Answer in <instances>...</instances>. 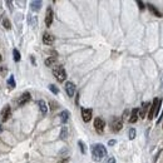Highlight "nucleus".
Segmentation results:
<instances>
[{"label":"nucleus","mask_w":163,"mask_h":163,"mask_svg":"<svg viewBox=\"0 0 163 163\" xmlns=\"http://www.w3.org/2000/svg\"><path fill=\"white\" fill-rule=\"evenodd\" d=\"M107 156V149L103 144L100 143H97V144H93L92 146V157L95 162H99L104 158Z\"/></svg>","instance_id":"1"},{"label":"nucleus","mask_w":163,"mask_h":163,"mask_svg":"<svg viewBox=\"0 0 163 163\" xmlns=\"http://www.w3.org/2000/svg\"><path fill=\"white\" fill-rule=\"evenodd\" d=\"M162 105V99L161 98H154L153 99V103L150 104L149 107V111H148V114H147V118L150 120V119H153L154 117L158 116V113H159V108Z\"/></svg>","instance_id":"2"},{"label":"nucleus","mask_w":163,"mask_h":163,"mask_svg":"<svg viewBox=\"0 0 163 163\" xmlns=\"http://www.w3.org/2000/svg\"><path fill=\"white\" fill-rule=\"evenodd\" d=\"M53 74L57 78V80L59 83H62V82H64L65 79H67V72H65L63 65H57V67H54L53 68Z\"/></svg>","instance_id":"3"},{"label":"nucleus","mask_w":163,"mask_h":163,"mask_svg":"<svg viewBox=\"0 0 163 163\" xmlns=\"http://www.w3.org/2000/svg\"><path fill=\"white\" fill-rule=\"evenodd\" d=\"M104 127H105L104 119H103V118H100V117H97L95 120H94V128H95V131L98 132V133H103Z\"/></svg>","instance_id":"4"},{"label":"nucleus","mask_w":163,"mask_h":163,"mask_svg":"<svg viewBox=\"0 0 163 163\" xmlns=\"http://www.w3.org/2000/svg\"><path fill=\"white\" fill-rule=\"evenodd\" d=\"M32 99V95H30V93L29 92H24L19 98L16 99V104L19 105V107H21V105H24L25 103H28V102Z\"/></svg>","instance_id":"5"},{"label":"nucleus","mask_w":163,"mask_h":163,"mask_svg":"<svg viewBox=\"0 0 163 163\" xmlns=\"http://www.w3.org/2000/svg\"><path fill=\"white\" fill-rule=\"evenodd\" d=\"M111 127H112V131L113 132H119L120 129L123 128V122H122V119H119V118H113L112 119V122H111Z\"/></svg>","instance_id":"6"},{"label":"nucleus","mask_w":163,"mask_h":163,"mask_svg":"<svg viewBox=\"0 0 163 163\" xmlns=\"http://www.w3.org/2000/svg\"><path fill=\"white\" fill-rule=\"evenodd\" d=\"M0 117H1V120H3V122H7V120L11 117V108H10L9 104L5 105V107L3 108L1 113H0Z\"/></svg>","instance_id":"7"},{"label":"nucleus","mask_w":163,"mask_h":163,"mask_svg":"<svg viewBox=\"0 0 163 163\" xmlns=\"http://www.w3.org/2000/svg\"><path fill=\"white\" fill-rule=\"evenodd\" d=\"M92 114H93L92 109H89V108H82V118L86 123H88L92 119Z\"/></svg>","instance_id":"8"},{"label":"nucleus","mask_w":163,"mask_h":163,"mask_svg":"<svg viewBox=\"0 0 163 163\" xmlns=\"http://www.w3.org/2000/svg\"><path fill=\"white\" fill-rule=\"evenodd\" d=\"M65 92H67L68 97H73L75 93V84L72 82H67L65 83Z\"/></svg>","instance_id":"9"},{"label":"nucleus","mask_w":163,"mask_h":163,"mask_svg":"<svg viewBox=\"0 0 163 163\" xmlns=\"http://www.w3.org/2000/svg\"><path fill=\"white\" fill-rule=\"evenodd\" d=\"M149 107H150V103H149V102H144V103H142L141 111L138 112V113H139V116H138V117H141V118H146L147 112H148V109H149Z\"/></svg>","instance_id":"10"},{"label":"nucleus","mask_w":163,"mask_h":163,"mask_svg":"<svg viewBox=\"0 0 163 163\" xmlns=\"http://www.w3.org/2000/svg\"><path fill=\"white\" fill-rule=\"evenodd\" d=\"M53 9L52 8H48L46 9V15H45V25L46 27H50L52 25V23H53Z\"/></svg>","instance_id":"11"},{"label":"nucleus","mask_w":163,"mask_h":163,"mask_svg":"<svg viewBox=\"0 0 163 163\" xmlns=\"http://www.w3.org/2000/svg\"><path fill=\"white\" fill-rule=\"evenodd\" d=\"M43 43L45 45H52L54 43V37H53L52 34H49V33H44V35H43Z\"/></svg>","instance_id":"12"},{"label":"nucleus","mask_w":163,"mask_h":163,"mask_svg":"<svg viewBox=\"0 0 163 163\" xmlns=\"http://www.w3.org/2000/svg\"><path fill=\"white\" fill-rule=\"evenodd\" d=\"M138 112H139V109L138 108H133L132 109V113H131V117H129V123H136L138 120Z\"/></svg>","instance_id":"13"},{"label":"nucleus","mask_w":163,"mask_h":163,"mask_svg":"<svg viewBox=\"0 0 163 163\" xmlns=\"http://www.w3.org/2000/svg\"><path fill=\"white\" fill-rule=\"evenodd\" d=\"M59 117H60V122H62L63 124H65L69 120V117H70V113L69 111H63L62 113L59 114Z\"/></svg>","instance_id":"14"},{"label":"nucleus","mask_w":163,"mask_h":163,"mask_svg":"<svg viewBox=\"0 0 163 163\" xmlns=\"http://www.w3.org/2000/svg\"><path fill=\"white\" fill-rule=\"evenodd\" d=\"M147 7H148V9L150 10V13H152V14H153L154 16H157V18H161V16H162V14L159 13V10H158V9H157V8L154 7V5H153V4H148V5H147Z\"/></svg>","instance_id":"15"},{"label":"nucleus","mask_w":163,"mask_h":163,"mask_svg":"<svg viewBox=\"0 0 163 163\" xmlns=\"http://www.w3.org/2000/svg\"><path fill=\"white\" fill-rule=\"evenodd\" d=\"M38 105L40 108L41 114H46V112H48V104L45 103V102L44 100H38Z\"/></svg>","instance_id":"16"},{"label":"nucleus","mask_w":163,"mask_h":163,"mask_svg":"<svg viewBox=\"0 0 163 163\" xmlns=\"http://www.w3.org/2000/svg\"><path fill=\"white\" fill-rule=\"evenodd\" d=\"M60 139H67V137H68V128L67 127H62V131H60Z\"/></svg>","instance_id":"17"},{"label":"nucleus","mask_w":163,"mask_h":163,"mask_svg":"<svg viewBox=\"0 0 163 163\" xmlns=\"http://www.w3.org/2000/svg\"><path fill=\"white\" fill-rule=\"evenodd\" d=\"M32 10H34V11H38V10H40V8H41V1H32Z\"/></svg>","instance_id":"18"},{"label":"nucleus","mask_w":163,"mask_h":163,"mask_svg":"<svg viewBox=\"0 0 163 163\" xmlns=\"http://www.w3.org/2000/svg\"><path fill=\"white\" fill-rule=\"evenodd\" d=\"M55 62H57V57H50V58L45 59V65H46V67H52Z\"/></svg>","instance_id":"19"},{"label":"nucleus","mask_w":163,"mask_h":163,"mask_svg":"<svg viewBox=\"0 0 163 163\" xmlns=\"http://www.w3.org/2000/svg\"><path fill=\"white\" fill-rule=\"evenodd\" d=\"M7 84L9 86V88H15V79H14V75H10L7 80Z\"/></svg>","instance_id":"20"},{"label":"nucleus","mask_w":163,"mask_h":163,"mask_svg":"<svg viewBox=\"0 0 163 163\" xmlns=\"http://www.w3.org/2000/svg\"><path fill=\"white\" fill-rule=\"evenodd\" d=\"M20 53L18 49H14L13 50V59H14V62H20Z\"/></svg>","instance_id":"21"},{"label":"nucleus","mask_w":163,"mask_h":163,"mask_svg":"<svg viewBox=\"0 0 163 163\" xmlns=\"http://www.w3.org/2000/svg\"><path fill=\"white\" fill-rule=\"evenodd\" d=\"M78 146L80 147V152H82V154H86V153H87V146L84 144V142L79 141V142H78Z\"/></svg>","instance_id":"22"},{"label":"nucleus","mask_w":163,"mask_h":163,"mask_svg":"<svg viewBox=\"0 0 163 163\" xmlns=\"http://www.w3.org/2000/svg\"><path fill=\"white\" fill-rule=\"evenodd\" d=\"M3 25H4L5 29H8V30L11 28V24H10L9 19H7V18H4V19H3Z\"/></svg>","instance_id":"23"},{"label":"nucleus","mask_w":163,"mask_h":163,"mask_svg":"<svg viewBox=\"0 0 163 163\" xmlns=\"http://www.w3.org/2000/svg\"><path fill=\"white\" fill-rule=\"evenodd\" d=\"M128 136H129V139L133 141L134 138H136V129L134 128H131L129 132H128Z\"/></svg>","instance_id":"24"},{"label":"nucleus","mask_w":163,"mask_h":163,"mask_svg":"<svg viewBox=\"0 0 163 163\" xmlns=\"http://www.w3.org/2000/svg\"><path fill=\"white\" fill-rule=\"evenodd\" d=\"M49 90H50L53 94H58V93H59V89H58L55 86H54V84H50V86H49Z\"/></svg>","instance_id":"25"},{"label":"nucleus","mask_w":163,"mask_h":163,"mask_svg":"<svg viewBox=\"0 0 163 163\" xmlns=\"http://www.w3.org/2000/svg\"><path fill=\"white\" fill-rule=\"evenodd\" d=\"M137 5H138V7H139V9H141V10H143V9H144V3H143V1H141V0H138V1H137Z\"/></svg>","instance_id":"26"},{"label":"nucleus","mask_w":163,"mask_h":163,"mask_svg":"<svg viewBox=\"0 0 163 163\" xmlns=\"http://www.w3.org/2000/svg\"><path fill=\"white\" fill-rule=\"evenodd\" d=\"M50 108H52V109L54 111V109H57V108H58V103H54V102H50Z\"/></svg>","instance_id":"27"},{"label":"nucleus","mask_w":163,"mask_h":163,"mask_svg":"<svg viewBox=\"0 0 163 163\" xmlns=\"http://www.w3.org/2000/svg\"><path fill=\"white\" fill-rule=\"evenodd\" d=\"M105 163H116V158H113V157H109V158L107 159Z\"/></svg>","instance_id":"28"},{"label":"nucleus","mask_w":163,"mask_h":163,"mask_svg":"<svg viewBox=\"0 0 163 163\" xmlns=\"http://www.w3.org/2000/svg\"><path fill=\"white\" fill-rule=\"evenodd\" d=\"M7 67H1V68H0V73H1V74H5V73H7Z\"/></svg>","instance_id":"29"},{"label":"nucleus","mask_w":163,"mask_h":163,"mask_svg":"<svg viewBox=\"0 0 163 163\" xmlns=\"http://www.w3.org/2000/svg\"><path fill=\"white\" fill-rule=\"evenodd\" d=\"M128 113H129V111H128V109L124 111V113H123V119H125L127 117H128Z\"/></svg>","instance_id":"30"},{"label":"nucleus","mask_w":163,"mask_h":163,"mask_svg":"<svg viewBox=\"0 0 163 163\" xmlns=\"http://www.w3.org/2000/svg\"><path fill=\"white\" fill-rule=\"evenodd\" d=\"M7 4H8V7H9V10H10V11H13V7H11V1H7Z\"/></svg>","instance_id":"31"},{"label":"nucleus","mask_w":163,"mask_h":163,"mask_svg":"<svg viewBox=\"0 0 163 163\" xmlns=\"http://www.w3.org/2000/svg\"><path fill=\"white\" fill-rule=\"evenodd\" d=\"M108 144H109V146H114V144H116V141H114V139H112V141H109V142H108Z\"/></svg>","instance_id":"32"},{"label":"nucleus","mask_w":163,"mask_h":163,"mask_svg":"<svg viewBox=\"0 0 163 163\" xmlns=\"http://www.w3.org/2000/svg\"><path fill=\"white\" fill-rule=\"evenodd\" d=\"M78 102H79V93L77 94V99H75V103H77V104H78Z\"/></svg>","instance_id":"33"},{"label":"nucleus","mask_w":163,"mask_h":163,"mask_svg":"<svg viewBox=\"0 0 163 163\" xmlns=\"http://www.w3.org/2000/svg\"><path fill=\"white\" fill-rule=\"evenodd\" d=\"M68 162V158H65V159H63V161H60L59 163H67Z\"/></svg>","instance_id":"34"},{"label":"nucleus","mask_w":163,"mask_h":163,"mask_svg":"<svg viewBox=\"0 0 163 163\" xmlns=\"http://www.w3.org/2000/svg\"><path fill=\"white\" fill-rule=\"evenodd\" d=\"M3 132V125H1V122H0V133Z\"/></svg>","instance_id":"35"},{"label":"nucleus","mask_w":163,"mask_h":163,"mask_svg":"<svg viewBox=\"0 0 163 163\" xmlns=\"http://www.w3.org/2000/svg\"><path fill=\"white\" fill-rule=\"evenodd\" d=\"M1 59H3V58H1V54H0V63H1Z\"/></svg>","instance_id":"36"},{"label":"nucleus","mask_w":163,"mask_h":163,"mask_svg":"<svg viewBox=\"0 0 163 163\" xmlns=\"http://www.w3.org/2000/svg\"><path fill=\"white\" fill-rule=\"evenodd\" d=\"M162 128H163V127H162Z\"/></svg>","instance_id":"37"},{"label":"nucleus","mask_w":163,"mask_h":163,"mask_svg":"<svg viewBox=\"0 0 163 163\" xmlns=\"http://www.w3.org/2000/svg\"><path fill=\"white\" fill-rule=\"evenodd\" d=\"M162 114H163V113H162Z\"/></svg>","instance_id":"38"}]
</instances>
